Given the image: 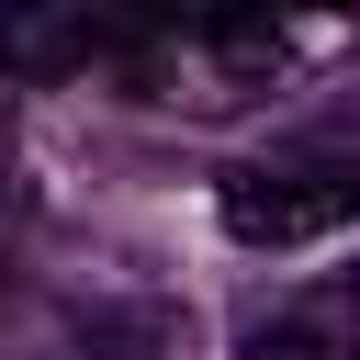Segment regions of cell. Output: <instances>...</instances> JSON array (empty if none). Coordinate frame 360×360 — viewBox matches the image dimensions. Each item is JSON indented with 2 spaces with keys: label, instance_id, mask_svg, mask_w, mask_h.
Returning <instances> with one entry per match:
<instances>
[{
  "label": "cell",
  "instance_id": "3957f363",
  "mask_svg": "<svg viewBox=\"0 0 360 360\" xmlns=\"http://www.w3.org/2000/svg\"><path fill=\"white\" fill-rule=\"evenodd\" d=\"M349 360H360V349H349Z\"/></svg>",
  "mask_w": 360,
  "mask_h": 360
},
{
  "label": "cell",
  "instance_id": "6da1fadb",
  "mask_svg": "<svg viewBox=\"0 0 360 360\" xmlns=\"http://www.w3.org/2000/svg\"><path fill=\"white\" fill-rule=\"evenodd\" d=\"M360 225V158H259L225 180V236L248 248H315Z\"/></svg>",
  "mask_w": 360,
  "mask_h": 360
},
{
  "label": "cell",
  "instance_id": "7a4b0ae2",
  "mask_svg": "<svg viewBox=\"0 0 360 360\" xmlns=\"http://www.w3.org/2000/svg\"><path fill=\"white\" fill-rule=\"evenodd\" d=\"M248 360H326L315 338H248Z\"/></svg>",
  "mask_w": 360,
  "mask_h": 360
}]
</instances>
